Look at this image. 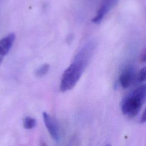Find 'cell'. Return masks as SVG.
<instances>
[{
	"instance_id": "1",
	"label": "cell",
	"mask_w": 146,
	"mask_h": 146,
	"mask_svg": "<svg viewBox=\"0 0 146 146\" xmlns=\"http://www.w3.org/2000/svg\"><path fill=\"white\" fill-rule=\"evenodd\" d=\"M146 97V87L141 85L124 98L121 103L122 113L129 117L136 116L140 112Z\"/></svg>"
},
{
	"instance_id": "2",
	"label": "cell",
	"mask_w": 146,
	"mask_h": 146,
	"mask_svg": "<svg viewBox=\"0 0 146 146\" xmlns=\"http://www.w3.org/2000/svg\"><path fill=\"white\" fill-rule=\"evenodd\" d=\"M87 64L74 58L72 63L66 69L60 80V89L65 92L72 89L79 81Z\"/></svg>"
},
{
	"instance_id": "3",
	"label": "cell",
	"mask_w": 146,
	"mask_h": 146,
	"mask_svg": "<svg viewBox=\"0 0 146 146\" xmlns=\"http://www.w3.org/2000/svg\"><path fill=\"white\" fill-rule=\"evenodd\" d=\"M42 115L44 123L50 135L54 141L58 142L60 140V135L57 123L48 113L43 112Z\"/></svg>"
},
{
	"instance_id": "4",
	"label": "cell",
	"mask_w": 146,
	"mask_h": 146,
	"mask_svg": "<svg viewBox=\"0 0 146 146\" xmlns=\"http://www.w3.org/2000/svg\"><path fill=\"white\" fill-rule=\"evenodd\" d=\"M117 2V0H103L97 11L96 15L92 19V22L96 24L100 23L104 16L110 11Z\"/></svg>"
},
{
	"instance_id": "5",
	"label": "cell",
	"mask_w": 146,
	"mask_h": 146,
	"mask_svg": "<svg viewBox=\"0 0 146 146\" xmlns=\"http://www.w3.org/2000/svg\"><path fill=\"white\" fill-rule=\"evenodd\" d=\"M15 39L14 33H10L0 39V65L11 49Z\"/></svg>"
},
{
	"instance_id": "6",
	"label": "cell",
	"mask_w": 146,
	"mask_h": 146,
	"mask_svg": "<svg viewBox=\"0 0 146 146\" xmlns=\"http://www.w3.org/2000/svg\"><path fill=\"white\" fill-rule=\"evenodd\" d=\"M135 77V71L133 67L129 66L125 68L120 75L119 83L123 88H127L134 81Z\"/></svg>"
},
{
	"instance_id": "7",
	"label": "cell",
	"mask_w": 146,
	"mask_h": 146,
	"mask_svg": "<svg viewBox=\"0 0 146 146\" xmlns=\"http://www.w3.org/2000/svg\"><path fill=\"white\" fill-rule=\"evenodd\" d=\"M23 124L25 129H31L35 127L36 124V121L34 118L30 116H26L23 119Z\"/></svg>"
},
{
	"instance_id": "8",
	"label": "cell",
	"mask_w": 146,
	"mask_h": 146,
	"mask_svg": "<svg viewBox=\"0 0 146 146\" xmlns=\"http://www.w3.org/2000/svg\"><path fill=\"white\" fill-rule=\"evenodd\" d=\"M49 68L50 66L48 64H44L35 70V74L38 77H42L48 72Z\"/></svg>"
},
{
	"instance_id": "9",
	"label": "cell",
	"mask_w": 146,
	"mask_h": 146,
	"mask_svg": "<svg viewBox=\"0 0 146 146\" xmlns=\"http://www.w3.org/2000/svg\"><path fill=\"white\" fill-rule=\"evenodd\" d=\"M137 81L139 82H143L145 79V67H143L141 68L140 71L139 72V74L137 76Z\"/></svg>"
},
{
	"instance_id": "10",
	"label": "cell",
	"mask_w": 146,
	"mask_h": 146,
	"mask_svg": "<svg viewBox=\"0 0 146 146\" xmlns=\"http://www.w3.org/2000/svg\"><path fill=\"white\" fill-rule=\"evenodd\" d=\"M145 111H144L141 116L140 122L142 123H145Z\"/></svg>"
},
{
	"instance_id": "11",
	"label": "cell",
	"mask_w": 146,
	"mask_h": 146,
	"mask_svg": "<svg viewBox=\"0 0 146 146\" xmlns=\"http://www.w3.org/2000/svg\"><path fill=\"white\" fill-rule=\"evenodd\" d=\"M141 60L143 62L145 61V50L143 51V52L141 54Z\"/></svg>"
}]
</instances>
